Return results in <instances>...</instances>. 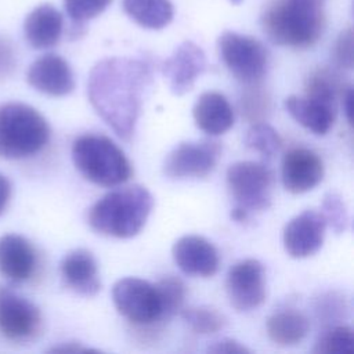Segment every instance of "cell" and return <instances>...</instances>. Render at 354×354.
Wrapping results in <instances>:
<instances>
[{"mask_svg": "<svg viewBox=\"0 0 354 354\" xmlns=\"http://www.w3.org/2000/svg\"><path fill=\"white\" fill-rule=\"evenodd\" d=\"M152 83L149 65L137 58L111 57L90 71L87 95L97 115L123 140L134 134L144 94Z\"/></svg>", "mask_w": 354, "mask_h": 354, "instance_id": "obj_1", "label": "cell"}, {"mask_svg": "<svg viewBox=\"0 0 354 354\" xmlns=\"http://www.w3.org/2000/svg\"><path fill=\"white\" fill-rule=\"evenodd\" d=\"M153 198L138 184L109 191L88 210L87 221L98 234L113 238L136 236L145 225Z\"/></svg>", "mask_w": 354, "mask_h": 354, "instance_id": "obj_2", "label": "cell"}, {"mask_svg": "<svg viewBox=\"0 0 354 354\" xmlns=\"http://www.w3.org/2000/svg\"><path fill=\"white\" fill-rule=\"evenodd\" d=\"M261 28L274 44L308 48L324 33L325 14L322 6L304 0H274L261 15Z\"/></svg>", "mask_w": 354, "mask_h": 354, "instance_id": "obj_3", "label": "cell"}, {"mask_svg": "<svg viewBox=\"0 0 354 354\" xmlns=\"http://www.w3.org/2000/svg\"><path fill=\"white\" fill-rule=\"evenodd\" d=\"M50 138L44 116L24 102L0 105V158L24 159L40 152Z\"/></svg>", "mask_w": 354, "mask_h": 354, "instance_id": "obj_4", "label": "cell"}, {"mask_svg": "<svg viewBox=\"0 0 354 354\" xmlns=\"http://www.w3.org/2000/svg\"><path fill=\"white\" fill-rule=\"evenodd\" d=\"M72 160L80 174L101 187H115L131 176V165L124 152L108 137L83 134L72 144Z\"/></svg>", "mask_w": 354, "mask_h": 354, "instance_id": "obj_5", "label": "cell"}, {"mask_svg": "<svg viewBox=\"0 0 354 354\" xmlns=\"http://www.w3.org/2000/svg\"><path fill=\"white\" fill-rule=\"evenodd\" d=\"M221 61L227 69L245 84H257L266 75L268 53L253 36L238 32H223L217 40Z\"/></svg>", "mask_w": 354, "mask_h": 354, "instance_id": "obj_6", "label": "cell"}, {"mask_svg": "<svg viewBox=\"0 0 354 354\" xmlns=\"http://www.w3.org/2000/svg\"><path fill=\"white\" fill-rule=\"evenodd\" d=\"M112 301L120 315L138 326L163 322L156 285L145 279L136 277L120 278L112 288Z\"/></svg>", "mask_w": 354, "mask_h": 354, "instance_id": "obj_7", "label": "cell"}, {"mask_svg": "<svg viewBox=\"0 0 354 354\" xmlns=\"http://www.w3.org/2000/svg\"><path fill=\"white\" fill-rule=\"evenodd\" d=\"M272 181V171L264 163L235 162L227 169V185L235 206L248 213L270 206Z\"/></svg>", "mask_w": 354, "mask_h": 354, "instance_id": "obj_8", "label": "cell"}, {"mask_svg": "<svg viewBox=\"0 0 354 354\" xmlns=\"http://www.w3.org/2000/svg\"><path fill=\"white\" fill-rule=\"evenodd\" d=\"M41 313L29 299L0 285V333L11 342L33 340L41 330Z\"/></svg>", "mask_w": 354, "mask_h": 354, "instance_id": "obj_9", "label": "cell"}, {"mask_svg": "<svg viewBox=\"0 0 354 354\" xmlns=\"http://www.w3.org/2000/svg\"><path fill=\"white\" fill-rule=\"evenodd\" d=\"M220 153L216 141L181 142L165 158L163 173L173 180L206 177L214 170Z\"/></svg>", "mask_w": 354, "mask_h": 354, "instance_id": "obj_10", "label": "cell"}, {"mask_svg": "<svg viewBox=\"0 0 354 354\" xmlns=\"http://www.w3.org/2000/svg\"><path fill=\"white\" fill-rule=\"evenodd\" d=\"M225 290L230 304L236 311H250L266 300L264 267L256 259L236 261L227 274Z\"/></svg>", "mask_w": 354, "mask_h": 354, "instance_id": "obj_11", "label": "cell"}, {"mask_svg": "<svg viewBox=\"0 0 354 354\" xmlns=\"http://www.w3.org/2000/svg\"><path fill=\"white\" fill-rule=\"evenodd\" d=\"M326 221L321 212L304 210L295 216L283 228L282 241L286 253L293 259H304L315 254L325 238Z\"/></svg>", "mask_w": 354, "mask_h": 354, "instance_id": "obj_12", "label": "cell"}, {"mask_svg": "<svg viewBox=\"0 0 354 354\" xmlns=\"http://www.w3.org/2000/svg\"><path fill=\"white\" fill-rule=\"evenodd\" d=\"M205 69L206 55L203 50L189 40L178 44L173 54L162 64V73L167 79L170 91L174 95L188 93Z\"/></svg>", "mask_w": 354, "mask_h": 354, "instance_id": "obj_13", "label": "cell"}, {"mask_svg": "<svg viewBox=\"0 0 354 354\" xmlns=\"http://www.w3.org/2000/svg\"><path fill=\"white\" fill-rule=\"evenodd\" d=\"M26 82L35 90L51 97H65L75 88L71 65L61 55L53 53L41 55L30 64Z\"/></svg>", "mask_w": 354, "mask_h": 354, "instance_id": "obj_14", "label": "cell"}, {"mask_svg": "<svg viewBox=\"0 0 354 354\" xmlns=\"http://www.w3.org/2000/svg\"><path fill=\"white\" fill-rule=\"evenodd\" d=\"M171 256L177 267L187 275L209 278L218 270L220 257L214 245L199 235H184L178 238Z\"/></svg>", "mask_w": 354, "mask_h": 354, "instance_id": "obj_15", "label": "cell"}, {"mask_svg": "<svg viewBox=\"0 0 354 354\" xmlns=\"http://www.w3.org/2000/svg\"><path fill=\"white\" fill-rule=\"evenodd\" d=\"M281 177L286 191L303 194L315 188L322 181L324 163L311 149L292 148L283 155Z\"/></svg>", "mask_w": 354, "mask_h": 354, "instance_id": "obj_16", "label": "cell"}, {"mask_svg": "<svg viewBox=\"0 0 354 354\" xmlns=\"http://www.w3.org/2000/svg\"><path fill=\"white\" fill-rule=\"evenodd\" d=\"M37 257L33 245L22 235L0 236V275L11 282L28 281L36 270Z\"/></svg>", "mask_w": 354, "mask_h": 354, "instance_id": "obj_17", "label": "cell"}, {"mask_svg": "<svg viewBox=\"0 0 354 354\" xmlns=\"http://www.w3.org/2000/svg\"><path fill=\"white\" fill-rule=\"evenodd\" d=\"M61 277L68 288L82 296H94L101 289L98 264L87 249H73L66 253L59 264Z\"/></svg>", "mask_w": 354, "mask_h": 354, "instance_id": "obj_18", "label": "cell"}, {"mask_svg": "<svg viewBox=\"0 0 354 354\" xmlns=\"http://www.w3.org/2000/svg\"><path fill=\"white\" fill-rule=\"evenodd\" d=\"M192 116L196 127L209 136H220L234 124L232 106L217 91L202 93L194 104Z\"/></svg>", "mask_w": 354, "mask_h": 354, "instance_id": "obj_19", "label": "cell"}, {"mask_svg": "<svg viewBox=\"0 0 354 354\" xmlns=\"http://www.w3.org/2000/svg\"><path fill=\"white\" fill-rule=\"evenodd\" d=\"M62 14L51 4L33 8L25 18L24 33L28 43L37 50L54 47L62 35Z\"/></svg>", "mask_w": 354, "mask_h": 354, "instance_id": "obj_20", "label": "cell"}, {"mask_svg": "<svg viewBox=\"0 0 354 354\" xmlns=\"http://www.w3.org/2000/svg\"><path fill=\"white\" fill-rule=\"evenodd\" d=\"M286 112L304 129L325 136L335 122L336 108L311 97L289 95L283 101Z\"/></svg>", "mask_w": 354, "mask_h": 354, "instance_id": "obj_21", "label": "cell"}, {"mask_svg": "<svg viewBox=\"0 0 354 354\" xmlns=\"http://www.w3.org/2000/svg\"><path fill=\"white\" fill-rule=\"evenodd\" d=\"M267 335L278 346L288 347L299 344L308 333L307 317L295 310H282L268 317L266 322Z\"/></svg>", "mask_w": 354, "mask_h": 354, "instance_id": "obj_22", "label": "cell"}, {"mask_svg": "<svg viewBox=\"0 0 354 354\" xmlns=\"http://www.w3.org/2000/svg\"><path fill=\"white\" fill-rule=\"evenodd\" d=\"M122 7L134 22L145 29H163L174 17L170 0H123Z\"/></svg>", "mask_w": 354, "mask_h": 354, "instance_id": "obj_23", "label": "cell"}, {"mask_svg": "<svg viewBox=\"0 0 354 354\" xmlns=\"http://www.w3.org/2000/svg\"><path fill=\"white\" fill-rule=\"evenodd\" d=\"M306 95L319 100L336 108L337 95L342 94L344 86L340 83L339 76L326 68L314 71L306 80Z\"/></svg>", "mask_w": 354, "mask_h": 354, "instance_id": "obj_24", "label": "cell"}, {"mask_svg": "<svg viewBox=\"0 0 354 354\" xmlns=\"http://www.w3.org/2000/svg\"><path fill=\"white\" fill-rule=\"evenodd\" d=\"M181 315L187 325L191 328V330L201 335L216 333L221 330L227 324L225 315L210 306L188 307L183 310Z\"/></svg>", "mask_w": 354, "mask_h": 354, "instance_id": "obj_25", "label": "cell"}, {"mask_svg": "<svg viewBox=\"0 0 354 354\" xmlns=\"http://www.w3.org/2000/svg\"><path fill=\"white\" fill-rule=\"evenodd\" d=\"M155 285L160 297L163 322H166L183 308L187 296V288L184 281L176 275H166L160 278Z\"/></svg>", "mask_w": 354, "mask_h": 354, "instance_id": "obj_26", "label": "cell"}, {"mask_svg": "<svg viewBox=\"0 0 354 354\" xmlns=\"http://www.w3.org/2000/svg\"><path fill=\"white\" fill-rule=\"evenodd\" d=\"M243 141L248 148L259 152L267 159H271L282 145L278 131L266 122H254L248 129Z\"/></svg>", "mask_w": 354, "mask_h": 354, "instance_id": "obj_27", "label": "cell"}, {"mask_svg": "<svg viewBox=\"0 0 354 354\" xmlns=\"http://www.w3.org/2000/svg\"><path fill=\"white\" fill-rule=\"evenodd\" d=\"M353 351L354 333L347 325H337L324 332L313 348L315 354H353Z\"/></svg>", "mask_w": 354, "mask_h": 354, "instance_id": "obj_28", "label": "cell"}, {"mask_svg": "<svg viewBox=\"0 0 354 354\" xmlns=\"http://www.w3.org/2000/svg\"><path fill=\"white\" fill-rule=\"evenodd\" d=\"M329 225L336 234L346 231L348 224V213L344 201L336 192H328L324 195L321 210H319Z\"/></svg>", "mask_w": 354, "mask_h": 354, "instance_id": "obj_29", "label": "cell"}, {"mask_svg": "<svg viewBox=\"0 0 354 354\" xmlns=\"http://www.w3.org/2000/svg\"><path fill=\"white\" fill-rule=\"evenodd\" d=\"M250 87L243 93L241 98L242 115L250 122H263L270 111V97L256 84H249Z\"/></svg>", "mask_w": 354, "mask_h": 354, "instance_id": "obj_30", "label": "cell"}, {"mask_svg": "<svg viewBox=\"0 0 354 354\" xmlns=\"http://www.w3.org/2000/svg\"><path fill=\"white\" fill-rule=\"evenodd\" d=\"M111 3L112 0H64V7L73 22L82 24L104 12Z\"/></svg>", "mask_w": 354, "mask_h": 354, "instance_id": "obj_31", "label": "cell"}, {"mask_svg": "<svg viewBox=\"0 0 354 354\" xmlns=\"http://www.w3.org/2000/svg\"><path fill=\"white\" fill-rule=\"evenodd\" d=\"M333 58L340 68L343 69L353 68L354 55H353V29L351 28H347L339 35L333 48Z\"/></svg>", "mask_w": 354, "mask_h": 354, "instance_id": "obj_32", "label": "cell"}, {"mask_svg": "<svg viewBox=\"0 0 354 354\" xmlns=\"http://www.w3.org/2000/svg\"><path fill=\"white\" fill-rule=\"evenodd\" d=\"M15 66L17 58L12 43L7 37L0 36V80L11 76Z\"/></svg>", "mask_w": 354, "mask_h": 354, "instance_id": "obj_33", "label": "cell"}, {"mask_svg": "<svg viewBox=\"0 0 354 354\" xmlns=\"http://www.w3.org/2000/svg\"><path fill=\"white\" fill-rule=\"evenodd\" d=\"M209 353L214 354H249L252 353L245 344L234 339H221L207 347Z\"/></svg>", "mask_w": 354, "mask_h": 354, "instance_id": "obj_34", "label": "cell"}, {"mask_svg": "<svg viewBox=\"0 0 354 354\" xmlns=\"http://www.w3.org/2000/svg\"><path fill=\"white\" fill-rule=\"evenodd\" d=\"M48 353H62V354H79V353H97V350L84 347L80 343L76 342H68V343H61L58 346H54L48 348Z\"/></svg>", "mask_w": 354, "mask_h": 354, "instance_id": "obj_35", "label": "cell"}, {"mask_svg": "<svg viewBox=\"0 0 354 354\" xmlns=\"http://www.w3.org/2000/svg\"><path fill=\"white\" fill-rule=\"evenodd\" d=\"M11 198V183L10 180L0 173V216L8 206Z\"/></svg>", "mask_w": 354, "mask_h": 354, "instance_id": "obj_36", "label": "cell"}, {"mask_svg": "<svg viewBox=\"0 0 354 354\" xmlns=\"http://www.w3.org/2000/svg\"><path fill=\"white\" fill-rule=\"evenodd\" d=\"M340 95H342V105H343L346 119L351 124V120H353V118H351V115H353V87L350 84L344 86Z\"/></svg>", "mask_w": 354, "mask_h": 354, "instance_id": "obj_37", "label": "cell"}, {"mask_svg": "<svg viewBox=\"0 0 354 354\" xmlns=\"http://www.w3.org/2000/svg\"><path fill=\"white\" fill-rule=\"evenodd\" d=\"M304 1H310V3H315V4H319V6H322L325 0H304Z\"/></svg>", "mask_w": 354, "mask_h": 354, "instance_id": "obj_38", "label": "cell"}]
</instances>
